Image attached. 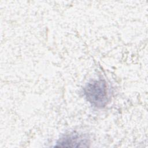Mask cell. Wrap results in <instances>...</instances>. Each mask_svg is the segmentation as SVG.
Masks as SVG:
<instances>
[{
  "instance_id": "obj_1",
  "label": "cell",
  "mask_w": 148,
  "mask_h": 148,
  "mask_svg": "<svg viewBox=\"0 0 148 148\" xmlns=\"http://www.w3.org/2000/svg\"><path fill=\"white\" fill-rule=\"evenodd\" d=\"M83 91L87 101L94 107L102 108L108 102L107 85L103 79L90 81L85 86Z\"/></svg>"
},
{
  "instance_id": "obj_2",
  "label": "cell",
  "mask_w": 148,
  "mask_h": 148,
  "mask_svg": "<svg viewBox=\"0 0 148 148\" xmlns=\"http://www.w3.org/2000/svg\"><path fill=\"white\" fill-rule=\"evenodd\" d=\"M90 143L88 138L83 134L72 132L65 134L57 142L56 147H88Z\"/></svg>"
}]
</instances>
